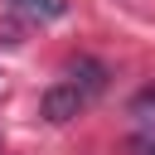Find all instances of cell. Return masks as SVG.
Wrapping results in <instances>:
<instances>
[{
    "label": "cell",
    "mask_w": 155,
    "mask_h": 155,
    "mask_svg": "<svg viewBox=\"0 0 155 155\" xmlns=\"http://www.w3.org/2000/svg\"><path fill=\"white\" fill-rule=\"evenodd\" d=\"M39 107H44V121L63 126V121H73V116H78V111L87 107V97H82V92H78V87H73V82L63 78V82H53V87L44 92V102H39Z\"/></svg>",
    "instance_id": "1"
},
{
    "label": "cell",
    "mask_w": 155,
    "mask_h": 155,
    "mask_svg": "<svg viewBox=\"0 0 155 155\" xmlns=\"http://www.w3.org/2000/svg\"><path fill=\"white\" fill-rule=\"evenodd\" d=\"M131 116H136L145 131H155V82H150V87H140V92L131 97Z\"/></svg>",
    "instance_id": "4"
},
{
    "label": "cell",
    "mask_w": 155,
    "mask_h": 155,
    "mask_svg": "<svg viewBox=\"0 0 155 155\" xmlns=\"http://www.w3.org/2000/svg\"><path fill=\"white\" fill-rule=\"evenodd\" d=\"M63 78H68V82H73V87H78V92H82L87 102H92V97H97V92L107 87V68H102L97 58H73Z\"/></svg>",
    "instance_id": "2"
},
{
    "label": "cell",
    "mask_w": 155,
    "mask_h": 155,
    "mask_svg": "<svg viewBox=\"0 0 155 155\" xmlns=\"http://www.w3.org/2000/svg\"><path fill=\"white\" fill-rule=\"evenodd\" d=\"M19 19H29V24H48V19H63L68 15V0H5Z\"/></svg>",
    "instance_id": "3"
},
{
    "label": "cell",
    "mask_w": 155,
    "mask_h": 155,
    "mask_svg": "<svg viewBox=\"0 0 155 155\" xmlns=\"http://www.w3.org/2000/svg\"><path fill=\"white\" fill-rule=\"evenodd\" d=\"M136 155H155V131H145V136L136 140Z\"/></svg>",
    "instance_id": "5"
}]
</instances>
